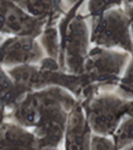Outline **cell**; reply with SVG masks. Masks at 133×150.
Returning <instances> with one entry per match:
<instances>
[{
    "mask_svg": "<svg viewBox=\"0 0 133 150\" xmlns=\"http://www.w3.org/2000/svg\"><path fill=\"white\" fill-rule=\"evenodd\" d=\"M4 57L9 63H26L34 57L37 51L32 41L27 38H20L12 41L6 45Z\"/></svg>",
    "mask_w": 133,
    "mask_h": 150,
    "instance_id": "cell-8",
    "label": "cell"
},
{
    "mask_svg": "<svg viewBox=\"0 0 133 150\" xmlns=\"http://www.w3.org/2000/svg\"><path fill=\"white\" fill-rule=\"evenodd\" d=\"M37 138L16 127L0 129V150H38Z\"/></svg>",
    "mask_w": 133,
    "mask_h": 150,
    "instance_id": "cell-6",
    "label": "cell"
},
{
    "mask_svg": "<svg viewBox=\"0 0 133 150\" xmlns=\"http://www.w3.org/2000/svg\"><path fill=\"white\" fill-rule=\"evenodd\" d=\"M88 31L82 16L72 17L66 35L65 49L67 65L70 71L77 76L83 73L84 63L87 57Z\"/></svg>",
    "mask_w": 133,
    "mask_h": 150,
    "instance_id": "cell-4",
    "label": "cell"
},
{
    "mask_svg": "<svg viewBox=\"0 0 133 150\" xmlns=\"http://www.w3.org/2000/svg\"><path fill=\"white\" fill-rule=\"evenodd\" d=\"M130 22L121 9H109L93 20L91 41L104 47H120L133 52V42L129 31Z\"/></svg>",
    "mask_w": 133,
    "mask_h": 150,
    "instance_id": "cell-3",
    "label": "cell"
},
{
    "mask_svg": "<svg viewBox=\"0 0 133 150\" xmlns=\"http://www.w3.org/2000/svg\"><path fill=\"white\" fill-rule=\"evenodd\" d=\"M124 52L96 48L87 55L81 75L84 92L90 95L99 85L116 83L128 60Z\"/></svg>",
    "mask_w": 133,
    "mask_h": 150,
    "instance_id": "cell-1",
    "label": "cell"
},
{
    "mask_svg": "<svg viewBox=\"0 0 133 150\" xmlns=\"http://www.w3.org/2000/svg\"><path fill=\"white\" fill-rule=\"evenodd\" d=\"M125 13L130 22L131 30L133 38V2H128L125 5Z\"/></svg>",
    "mask_w": 133,
    "mask_h": 150,
    "instance_id": "cell-15",
    "label": "cell"
},
{
    "mask_svg": "<svg viewBox=\"0 0 133 150\" xmlns=\"http://www.w3.org/2000/svg\"><path fill=\"white\" fill-rule=\"evenodd\" d=\"M133 108V102L112 95L92 98L85 105L86 121L95 133L109 135L116 130L125 115Z\"/></svg>",
    "mask_w": 133,
    "mask_h": 150,
    "instance_id": "cell-2",
    "label": "cell"
},
{
    "mask_svg": "<svg viewBox=\"0 0 133 150\" xmlns=\"http://www.w3.org/2000/svg\"><path fill=\"white\" fill-rule=\"evenodd\" d=\"M119 90L126 98H133V58L132 62L128 66L125 74L121 79Z\"/></svg>",
    "mask_w": 133,
    "mask_h": 150,
    "instance_id": "cell-10",
    "label": "cell"
},
{
    "mask_svg": "<svg viewBox=\"0 0 133 150\" xmlns=\"http://www.w3.org/2000/svg\"><path fill=\"white\" fill-rule=\"evenodd\" d=\"M13 95L9 81L3 76L0 75V99L6 100Z\"/></svg>",
    "mask_w": 133,
    "mask_h": 150,
    "instance_id": "cell-14",
    "label": "cell"
},
{
    "mask_svg": "<svg viewBox=\"0 0 133 150\" xmlns=\"http://www.w3.org/2000/svg\"><path fill=\"white\" fill-rule=\"evenodd\" d=\"M123 150H133V145H128V146H126L125 147Z\"/></svg>",
    "mask_w": 133,
    "mask_h": 150,
    "instance_id": "cell-16",
    "label": "cell"
},
{
    "mask_svg": "<svg viewBox=\"0 0 133 150\" xmlns=\"http://www.w3.org/2000/svg\"><path fill=\"white\" fill-rule=\"evenodd\" d=\"M121 4V2L117 1H91L88 2V9L91 15L96 17L100 16L111 7Z\"/></svg>",
    "mask_w": 133,
    "mask_h": 150,
    "instance_id": "cell-11",
    "label": "cell"
},
{
    "mask_svg": "<svg viewBox=\"0 0 133 150\" xmlns=\"http://www.w3.org/2000/svg\"><path fill=\"white\" fill-rule=\"evenodd\" d=\"M115 143L101 136H93L91 139V150H117Z\"/></svg>",
    "mask_w": 133,
    "mask_h": 150,
    "instance_id": "cell-12",
    "label": "cell"
},
{
    "mask_svg": "<svg viewBox=\"0 0 133 150\" xmlns=\"http://www.w3.org/2000/svg\"><path fill=\"white\" fill-rule=\"evenodd\" d=\"M115 145L118 149L130 145L133 143V108L126 115L115 134Z\"/></svg>",
    "mask_w": 133,
    "mask_h": 150,
    "instance_id": "cell-9",
    "label": "cell"
},
{
    "mask_svg": "<svg viewBox=\"0 0 133 150\" xmlns=\"http://www.w3.org/2000/svg\"><path fill=\"white\" fill-rule=\"evenodd\" d=\"M65 150H91L90 127L79 106L75 109L70 119Z\"/></svg>",
    "mask_w": 133,
    "mask_h": 150,
    "instance_id": "cell-5",
    "label": "cell"
},
{
    "mask_svg": "<svg viewBox=\"0 0 133 150\" xmlns=\"http://www.w3.org/2000/svg\"><path fill=\"white\" fill-rule=\"evenodd\" d=\"M42 150H55V149H42Z\"/></svg>",
    "mask_w": 133,
    "mask_h": 150,
    "instance_id": "cell-17",
    "label": "cell"
},
{
    "mask_svg": "<svg viewBox=\"0 0 133 150\" xmlns=\"http://www.w3.org/2000/svg\"><path fill=\"white\" fill-rule=\"evenodd\" d=\"M54 2H31L28 3V6L30 12L34 13V14L41 15L46 13L49 11V9L53 7Z\"/></svg>",
    "mask_w": 133,
    "mask_h": 150,
    "instance_id": "cell-13",
    "label": "cell"
},
{
    "mask_svg": "<svg viewBox=\"0 0 133 150\" xmlns=\"http://www.w3.org/2000/svg\"><path fill=\"white\" fill-rule=\"evenodd\" d=\"M0 23L9 31L17 34H27L34 28L32 20L15 7L0 10Z\"/></svg>",
    "mask_w": 133,
    "mask_h": 150,
    "instance_id": "cell-7",
    "label": "cell"
}]
</instances>
